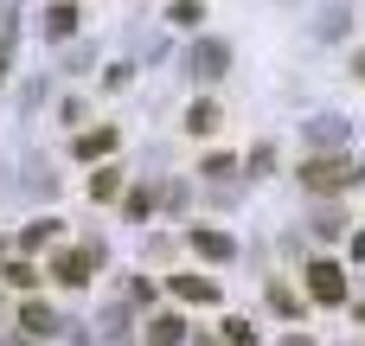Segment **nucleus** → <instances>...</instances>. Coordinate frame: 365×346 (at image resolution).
Here are the masks:
<instances>
[{
  "label": "nucleus",
  "instance_id": "f257e3e1",
  "mask_svg": "<svg viewBox=\"0 0 365 346\" xmlns=\"http://www.w3.org/2000/svg\"><path fill=\"white\" fill-rule=\"evenodd\" d=\"M96 263H103V238H90V244H64V250L51 257V270H45V276H51V283H64V289H83Z\"/></svg>",
  "mask_w": 365,
  "mask_h": 346
},
{
  "label": "nucleus",
  "instance_id": "f03ea898",
  "mask_svg": "<svg viewBox=\"0 0 365 346\" xmlns=\"http://www.w3.org/2000/svg\"><path fill=\"white\" fill-rule=\"evenodd\" d=\"M353 180H359V167H353V161H334V154H321V161L302 167V186H308V193H346Z\"/></svg>",
  "mask_w": 365,
  "mask_h": 346
},
{
  "label": "nucleus",
  "instance_id": "7ed1b4c3",
  "mask_svg": "<svg viewBox=\"0 0 365 346\" xmlns=\"http://www.w3.org/2000/svg\"><path fill=\"white\" fill-rule=\"evenodd\" d=\"M186 71H192L199 83H218V77L231 71V45H225V39H199V45L186 51Z\"/></svg>",
  "mask_w": 365,
  "mask_h": 346
},
{
  "label": "nucleus",
  "instance_id": "20e7f679",
  "mask_svg": "<svg viewBox=\"0 0 365 346\" xmlns=\"http://www.w3.org/2000/svg\"><path fill=\"white\" fill-rule=\"evenodd\" d=\"M308 295H314V302H321V308H340V302H346V270H340V263H327V257H321V263H314V270H308Z\"/></svg>",
  "mask_w": 365,
  "mask_h": 346
},
{
  "label": "nucleus",
  "instance_id": "39448f33",
  "mask_svg": "<svg viewBox=\"0 0 365 346\" xmlns=\"http://www.w3.org/2000/svg\"><path fill=\"white\" fill-rule=\"evenodd\" d=\"M186 244H192L199 257H212V263H231V257H237V238H225V231H212V225H192Z\"/></svg>",
  "mask_w": 365,
  "mask_h": 346
},
{
  "label": "nucleus",
  "instance_id": "423d86ee",
  "mask_svg": "<svg viewBox=\"0 0 365 346\" xmlns=\"http://www.w3.org/2000/svg\"><path fill=\"white\" fill-rule=\"evenodd\" d=\"M167 289L180 302H192V308H212L218 302V283H205V276H167Z\"/></svg>",
  "mask_w": 365,
  "mask_h": 346
},
{
  "label": "nucleus",
  "instance_id": "0eeeda50",
  "mask_svg": "<svg viewBox=\"0 0 365 346\" xmlns=\"http://www.w3.org/2000/svg\"><path fill=\"white\" fill-rule=\"evenodd\" d=\"M148 346H186V315H154L148 321Z\"/></svg>",
  "mask_w": 365,
  "mask_h": 346
},
{
  "label": "nucleus",
  "instance_id": "6e6552de",
  "mask_svg": "<svg viewBox=\"0 0 365 346\" xmlns=\"http://www.w3.org/2000/svg\"><path fill=\"white\" fill-rule=\"evenodd\" d=\"M77 19H83V13H77V0H51V6H45V32H51V39H71V32H77Z\"/></svg>",
  "mask_w": 365,
  "mask_h": 346
},
{
  "label": "nucleus",
  "instance_id": "1a4fd4ad",
  "mask_svg": "<svg viewBox=\"0 0 365 346\" xmlns=\"http://www.w3.org/2000/svg\"><path fill=\"white\" fill-rule=\"evenodd\" d=\"M19 327H26L32 340H45V334H58V315H51L45 302H26V308H19Z\"/></svg>",
  "mask_w": 365,
  "mask_h": 346
},
{
  "label": "nucleus",
  "instance_id": "9d476101",
  "mask_svg": "<svg viewBox=\"0 0 365 346\" xmlns=\"http://www.w3.org/2000/svg\"><path fill=\"white\" fill-rule=\"evenodd\" d=\"M71 148H77V161H103V154L115 148V128H90V135H77Z\"/></svg>",
  "mask_w": 365,
  "mask_h": 346
},
{
  "label": "nucleus",
  "instance_id": "9b49d317",
  "mask_svg": "<svg viewBox=\"0 0 365 346\" xmlns=\"http://www.w3.org/2000/svg\"><path fill=\"white\" fill-rule=\"evenodd\" d=\"M0 283H6V289H38V283H45V270H38V263H26V257H13V263L0 270Z\"/></svg>",
  "mask_w": 365,
  "mask_h": 346
},
{
  "label": "nucleus",
  "instance_id": "f8f14e48",
  "mask_svg": "<svg viewBox=\"0 0 365 346\" xmlns=\"http://www.w3.org/2000/svg\"><path fill=\"white\" fill-rule=\"evenodd\" d=\"M212 128H218V103H205V96H199V103L186 109V135H212Z\"/></svg>",
  "mask_w": 365,
  "mask_h": 346
},
{
  "label": "nucleus",
  "instance_id": "ddd939ff",
  "mask_svg": "<svg viewBox=\"0 0 365 346\" xmlns=\"http://www.w3.org/2000/svg\"><path fill=\"white\" fill-rule=\"evenodd\" d=\"M51 238H58V218H38V225H26V231H19V244H26V250H45Z\"/></svg>",
  "mask_w": 365,
  "mask_h": 346
},
{
  "label": "nucleus",
  "instance_id": "4468645a",
  "mask_svg": "<svg viewBox=\"0 0 365 346\" xmlns=\"http://www.w3.org/2000/svg\"><path fill=\"white\" fill-rule=\"evenodd\" d=\"M167 19H173L180 32H186V26H199V19H205V0H173V6H167Z\"/></svg>",
  "mask_w": 365,
  "mask_h": 346
},
{
  "label": "nucleus",
  "instance_id": "2eb2a0df",
  "mask_svg": "<svg viewBox=\"0 0 365 346\" xmlns=\"http://www.w3.org/2000/svg\"><path fill=\"white\" fill-rule=\"evenodd\" d=\"M122 212H128V225H141V218L154 212V193H148V186H135V193L122 199Z\"/></svg>",
  "mask_w": 365,
  "mask_h": 346
},
{
  "label": "nucleus",
  "instance_id": "dca6fc26",
  "mask_svg": "<svg viewBox=\"0 0 365 346\" xmlns=\"http://www.w3.org/2000/svg\"><path fill=\"white\" fill-rule=\"evenodd\" d=\"M269 308H276V315H302V295H295L289 283H269Z\"/></svg>",
  "mask_w": 365,
  "mask_h": 346
},
{
  "label": "nucleus",
  "instance_id": "f3484780",
  "mask_svg": "<svg viewBox=\"0 0 365 346\" xmlns=\"http://www.w3.org/2000/svg\"><path fill=\"white\" fill-rule=\"evenodd\" d=\"M90 193H96V199H115V193H122V173H115V167H103V173L90 180Z\"/></svg>",
  "mask_w": 365,
  "mask_h": 346
},
{
  "label": "nucleus",
  "instance_id": "a211bd4d",
  "mask_svg": "<svg viewBox=\"0 0 365 346\" xmlns=\"http://www.w3.org/2000/svg\"><path fill=\"white\" fill-rule=\"evenodd\" d=\"M225 346H263L250 334V321H225Z\"/></svg>",
  "mask_w": 365,
  "mask_h": 346
},
{
  "label": "nucleus",
  "instance_id": "6ab92c4d",
  "mask_svg": "<svg viewBox=\"0 0 365 346\" xmlns=\"http://www.w3.org/2000/svg\"><path fill=\"white\" fill-rule=\"evenodd\" d=\"M340 231H346L340 212H321V218H314V238H340Z\"/></svg>",
  "mask_w": 365,
  "mask_h": 346
},
{
  "label": "nucleus",
  "instance_id": "aec40b11",
  "mask_svg": "<svg viewBox=\"0 0 365 346\" xmlns=\"http://www.w3.org/2000/svg\"><path fill=\"white\" fill-rule=\"evenodd\" d=\"M205 173H212V180H225V173H237V161H231V154H212V161H205Z\"/></svg>",
  "mask_w": 365,
  "mask_h": 346
},
{
  "label": "nucleus",
  "instance_id": "412c9836",
  "mask_svg": "<svg viewBox=\"0 0 365 346\" xmlns=\"http://www.w3.org/2000/svg\"><path fill=\"white\" fill-rule=\"evenodd\" d=\"M353 257H359V263H365V231H359V238H353Z\"/></svg>",
  "mask_w": 365,
  "mask_h": 346
},
{
  "label": "nucleus",
  "instance_id": "4be33fe9",
  "mask_svg": "<svg viewBox=\"0 0 365 346\" xmlns=\"http://www.w3.org/2000/svg\"><path fill=\"white\" fill-rule=\"evenodd\" d=\"M0 77H6V39H0Z\"/></svg>",
  "mask_w": 365,
  "mask_h": 346
},
{
  "label": "nucleus",
  "instance_id": "5701e85b",
  "mask_svg": "<svg viewBox=\"0 0 365 346\" xmlns=\"http://www.w3.org/2000/svg\"><path fill=\"white\" fill-rule=\"evenodd\" d=\"M359 77H365V51H359Z\"/></svg>",
  "mask_w": 365,
  "mask_h": 346
}]
</instances>
